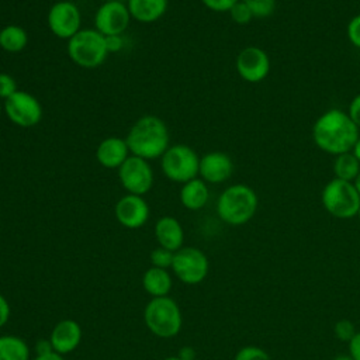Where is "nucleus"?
Masks as SVG:
<instances>
[{
    "instance_id": "10",
    "label": "nucleus",
    "mask_w": 360,
    "mask_h": 360,
    "mask_svg": "<svg viewBox=\"0 0 360 360\" xmlns=\"http://www.w3.org/2000/svg\"><path fill=\"white\" fill-rule=\"evenodd\" d=\"M49 31L59 39L69 41L82 30V13L76 3L59 0L53 3L46 15Z\"/></svg>"
},
{
    "instance_id": "12",
    "label": "nucleus",
    "mask_w": 360,
    "mask_h": 360,
    "mask_svg": "<svg viewBox=\"0 0 360 360\" xmlns=\"http://www.w3.org/2000/svg\"><path fill=\"white\" fill-rule=\"evenodd\" d=\"M129 21L131 14L127 3L120 0L104 1L94 14V28L104 37L122 35Z\"/></svg>"
},
{
    "instance_id": "1",
    "label": "nucleus",
    "mask_w": 360,
    "mask_h": 360,
    "mask_svg": "<svg viewBox=\"0 0 360 360\" xmlns=\"http://www.w3.org/2000/svg\"><path fill=\"white\" fill-rule=\"evenodd\" d=\"M359 129L347 112L330 108L315 121L312 139L321 150L338 156L353 149L360 136Z\"/></svg>"
},
{
    "instance_id": "35",
    "label": "nucleus",
    "mask_w": 360,
    "mask_h": 360,
    "mask_svg": "<svg viewBox=\"0 0 360 360\" xmlns=\"http://www.w3.org/2000/svg\"><path fill=\"white\" fill-rule=\"evenodd\" d=\"M10 314H11L10 304L7 298L3 294H0V328H3L8 322Z\"/></svg>"
},
{
    "instance_id": "24",
    "label": "nucleus",
    "mask_w": 360,
    "mask_h": 360,
    "mask_svg": "<svg viewBox=\"0 0 360 360\" xmlns=\"http://www.w3.org/2000/svg\"><path fill=\"white\" fill-rule=\"evenodd\" d=\"M359 173H360V162L352 150L335 156L333 174L336 179L353 181Z\"/></svg>"
},
{
    "instance_id": "19",
    "label": "nucleus",
    "mask_w": 360,
    "mask_h": 360,
    "mask_svg": "<svg viewBox=\"0 0 360 360\" xmlns=\"http://www.w3.org/2000/svg\"><path fill=\"white\" fill-rule=\"evenodd\" d=\"M131 18L150 24L160 20L169 7V0H127Z\"/></svg>"
},
{
    "instance_id": "11",
    "label": "nucleus",
    "mask_w": 360,
    "mask_h": 360,
    "mask_svg": "<svg viewBox=\"0 0 360 360\" xmlns=\"http://www.w3.org/2000/svg\"><path fill=\"white\" fill-rule=\"evenodd\" d=\"M4 111L7 118L21 128L35 127L42 120V105L39 100L25 90H17L4 100Z\"/></svg>"
},
{
    "instance_id": "34",
    "label": "nucleus",
    "mask_w": 360,
    "mask_h": 360,
    "mask_svg": "<svg viewBox=\"0 0 360 360\" xmlns=\"http://www.w3.org/2000/svg\"><path fill=\"white\" fill-rule=\"evenodd\" d=\"M105 45H107L108 53H114V52L121 51L124 48L122 35H108V37H105Z\"/></svg>"
},
{
    "instance_id": "42",
    "label": "nucleus",
    "mask_w": 360,
    "mask_h": 360,
    "mask_svg": "<svg viewBox=\"0 0 360 360\" xmlns=\"http://www.w3.org/2000/svg\"><path fill=\"white\" fill-rule=\"evenodd\" d=\"M333 360H353V359L350 357V354H340V356L335 357Z\"/></svg>"
},
{
    "instance_id": "44",
    "label": "nucleus",
    "mask_w": 360,
    "mask_h": 360,
    "mask_svg": "<svg viewBox=\"0 0 360 360\" xmlns=\"http://www.w3.org/2000/svg\"><path fill=\"white\" fill-rule=\"evenodd\" d=\"M357 217H359V221H360V208H359V212H357Z\"/></svg>"
},
{
    "instance_id": "15",
    "label": "nucleus",
    "mask_w": 360,
    "mask_h": 360,
    "mask_svg": "<svg viewBox=\"0 0 360 360\" xmlns=\"http://www.w3.org/2000/svg\"><path fill=\"white\" fill-rule=\"evenodd\" d=\"M233 173V162L225 152L212 150L200 158L198 176L208 184L226 181Z\"/></svg>"
},
{
    "instance_id": "41",
    "label": "nucleus",
    "mask_w": 360,
    "mask_h": 360,
    "mask_svg": "<svg viewBox=\"0 0 360 360\" xmlns=\"http://www.w3.org/2000/svg\"><path fill=\"white\" fill-rule=\"evenodd\" d=\"M353 184H354V187H356L357 193L360 194V173H359V174H357V177L353 180Z\"/></svg>"
},
{
    "instance_id": "7",
    "label": "nucleus",
    "mask_w": 360,
    "mask_h": 360,
    "mask_svg": "<svg viewBox=\"0 0 360 360\" xmlns=\"http://www.w3.org/2000/svg\"><path fill=\"white\" fill-rule=\"evenodd\" d=\"M160 169L169 180L184 184L186 181L198 177L200 156L191 146L176 143L169 146L162 155Z\"/></svg>"
},
{
    "instance_id": "20",
    "label": "nucleus",
    "mask_w": 360,
    "mask_h": 360,
    "mask_svg": "<svg viewBox=\"0 0 360 360\" xmlns=\"http://www.w3.org/2000/svg\"><path fill=\"white\" fill-rule=\"evenodd\" d=\"M179 198L184 208L190 211H198L204 208L205 204L208 202V198H210L208 184L201 177L191 179L184 184H181Z\"/></svg>"
},
{
    "instance_id": "9",
    "label": "nucleus",
    "mask_w": 360,
    "mask_h": 360,
    "mask_svg": "<svg viewBox=\"0 0 360 360\" xmlns=\"http://www.w3.org/2000/svg\"><path fill=\"white\" fill-rule=\"evenodd\" d=\"M118 180L128 194L143 197L153 187V169L149 160L129 155L118 167Z\"/></svg>"
},
{
    "instance_id": "28",
    "label": "nucleus",
    "mask_w": 360,
    "mask_h": 360,
    "mask_svg": "<svg viewBox=\"0 0 360 360\" xmlns=\"http://www.w3.org/2000/svg\"><path fill=\"white\" fill-rule=\"evenodd\" d=\"M356 328H354V323L349 319H340L335 323L333 326V333L335 336L342 340V342H346L349 343L352 340V338L356 335Z\"/></svg>"
},
{
    "instance_id": "2",
    "label": "nucleus",
    "mask_w": 360,
    "mask_h": 360,
    "mask_svg": "<svg viewBox=\"0 0 360 360\" xmlns=\"http://www.w3.org/2000/svg\"><path fill=\"white\" fill-rule=\"evenodd\" d=\"M125 141L131 155L145 160H153L162 158L170 146V134L162 118L148 114L132 124Z\"/></svg>"
},
{
    "instance_id": "14",
    "label": "nucleus",
    "mask_w": 360,
    "mask_h": 360,
    "mask_svg": "<svg viewBox=\"0 0 360 360\" xmlns=\"http://www.w3.org/2000/svg\"><path fill=\"white\" fill-rule=\"evenodd\" d=\"M149 205L142 195L128 193L122 195L114 207L117 221L128 229H138L143 226L149 219Z\"/></svg>"
},
{
    "instance_id": "4",
    "label": "nucleus",
    "mask_w": 360,
    "mask_h": 360,
    "mask_svg": "<svg viewBox=\"0 0 360 360\" xmlns=\"http://www.w3.org/2000/svg\"><path fill=\"white\" fill-rule=\"evenodd\" d=\"M66 51L70 60L84 69L101 66L108 56L105 37L96 28H82L68 41Z\"/></svg>"
},
{
    "instance_id": "27",
    "label": "nucleus",
    "mask_w": 360,
    "mask_h": 360,
    "mask_svg": "<svg viewBox=\"0 0 360 360\" xmlns=\"http://www.w3.org/2000/svg\"><path fill=\"white\" fill-rule=\"evenodd\" d=\"M233 360H271V357L259 346H243L236 352Z\"/></svg>"
},
{
    "instance_id": "30",
    "label": "nucleus",
    "mask_w": 360,
    "mask_h": 360,
    "mask_svg": "<svg viewBox=\"0 0 360 360\" xmlns=\"http://www.w3.org/2000/svg\"><path fill=\"white\" fill-rule=\"evenodd\" d=\"M18 90L15 79L4 72H0V100H7Z\"/></svg>"
},
{
    "instance_id": "8",
    "label": "nucleus",
    "mask_w": 360,
    "mask_h": 360,
    "mask_svg": "<svg viewBox=\"0 0 360 360\" xmlns=\"http://www.w3.org/2000/svg\"><path fill=\"white\" fill-rule=\"evenodd\" d=\"M172 270L184 284L195 285L205 280L210 270L207 255L194 246H183L174 252Z\"/></svg>"
},
{
    "instance_id": "23",
    "label": "nucleus",
    "mask_w": 360,
    "mask_h": 360,
    "mask_svg": "<svg viewBox=\"0 0 360 360\" xmlns=\"http://www.w3.org/2000/svg\"><path fill=\"white\" fill-rule=\"evenodd\" d=\"M30 347L27 342L14 335L0 336V360H30Z\"/></svg>"
},
{
    "instance_id": "38",
    "label": "nucleus",
    "mask_w": 360,
    "mask_h": 360,
    "mask_svg": "<svg viewBox=\"0 0 360 360\" xmlns=\"http://www.w3.org/2000/svg\"><path fill=\"white\" fill-rule=\"evenodd\" d=\"M177 356H179L181 360H194L195 356H197V353H195V350H194L193 347L184 346V347L180 349V352H179Z\"/></svg>"
},
{
    "instance_id": "16",
    "label": "nucleus",
    "mask_w": 360,
    "mask_h": 360,
    "mask_svg": "<svg viewBox=\"0 0 360 360\" xmlns=\"http://www.w3.org/2000/svg\"><path fill=\"white\" fill-rule=\"evenodd\" d=\"M82 326L73 319L59 321L51 330V345L53 350L62 356L72 353L82 342Z\"/></svg>"
},
{
    "instance_id": "17",
    "label": "nucleus",
    "mask_w": 360,
    "mask_h": 360,
    "mask_svg": "<svg viewBox=\"0 0 360 360\" xmlns=\"http://www.w3.org/2000/svg\"><path fill=\"white\" fill-rule=\"evenodd\" d=\"M131 155L125 138L107 136L96 148V159L105 169H117Z\"/></svg>"
},
{
    "instance_id": "26",
    "label": "nucleus",
    "mask_w": 360,
    "mask_h": 360,
    "mask_svg": "<svg viewBox=\"0 0 360 360\" xmlns=\"http://www.w3.org/2000/svg\"><path fill=\"white\" fill-rule=\"evenodd\" d=\"M173 257H174V252L158 246L150 252V264L153 267H159V269H172V263H173Z\"/></svg>"
},
{
    "instance_id": "31",
    "label": "nucleus",
    "mask_w": 360,
    "mask_h": 360,
    "mask_svg": "<svg viewBox=\"0 0 360 360\" xmlns=\"http://www.w3.org/2000/svg\"><path fill=\"white\" fill-rule=\"evenodd\" d=\"M239 0H201V3L211 11H215V13H225L229 10L238 3Z\"/></svg>"
},
{
    "instance_id": "18",
    "label": "nucleus",
    "mask_w": 360,
    "mask_h": 360,
    "mask_svg": "<svg viewBox=\"0 0 360 360\" xmlns=\"http://www.w3.org/2000/svg\"><path fill=\"white\" fill-rule=\"evenodd\" d=\"M155 236L159 246L177 252L184 243V229L179 219L170 215L160 217L155 224Z\"/></svg>"
},
{
    "instance_id": "22",
    "label": "nucleus",
    "mask_w": 360,
    "mask_h": 360,
    "mask_svg": "<svg viewBox=\"0 0 360 360\" xmlns=\"http://www.w3.org/2000/svg\"><path fill=\"white\" fill-rule=\"evenodd\" d=\"M28 45L27 31L17 24L4 25L0 30V48L8 53H18Z\"/></svg>"
},
{
    "instance_id": "29",
    "label": "nucleus",
    "mask_w": 360,
    "mask_h": 360,
    "mask_svg": "<svg viewBox=\"0 0 360 360\" xmlns=\"http://www.w3.org/2000/svg\"><path fill=\"white\" fill-rule=\"evenodd\" d=\"M229 15H231V18H232L233 22L240 24V25L248 24V22H250V21L253 20V15H252L250 10H249V7L246 6V3H245L243 0H239V1L229 10Z\"/></svg>"
},
{
    "instance_id": "39",
    "label": "nucleus",
    "mask_w": 360,
    "mask_h": 360,
    "mask_svg": "<svg viewBox=\"0 0 360 360\" xmlns=\"http://www.w3.org/2000/svg\"><path fill=\"white\" fill-rule=\"evenodd\" d=\"M32 360H65V359H63L62 354H59L53 350V352H49V353H45V354H38Z\"/></svg>"
},
{
    "instance_id": "36",
    "label": "nucleus",
    "mask_w": 360,
    "mask_h": 360,
    "mask_svg": "<svg viewBox=\"0 0 360 360\" xmlns=\"http://www.w3.org/2000/svg\"><path fill=\"white\" fill-rule=\"evenodd\" d=\"M349 354L353 360H360V332H356L349 342Z\"/></svg>"
},
{
    "instance_id": "32",
    "label": "nucleus",
    "mask_w": 360,
    "mask_h": 360,
    "mask_svg": "<svg viewBox=\"0 0 360 360\" xmlns=\"http://www.w3.org/2000/svg\"><path fill=\"white\" fill-rule=\"evenodd\" d=\"M347 38L349 41L360 49V14L352 17L347 24Z\"/></svg>"
},
{
    "instance_id": "3",
    "label": "nucleus",
    "mask_w": 360,
    "mask_h": 360,
    "mask_svg": "<svg viewBox=\"0 0 360 360\" xmlns=\"http://www.w3.org/2000/svg\"><path fill=\"white\" fill-rule=\"evenodd\" d=\"M259 207L256 191L248 184H232L218 197L217 214L228 225L239 226L249 222Z\"/></svg>"
},
{
    "instance_id": "6",
    "label": "nucleus",
    "mask_w": 360,
    "mask_h": 360,
    "mask_svg": "<svg viewBox=\"0 0 360 360\" xmlns=\"http://www.w3.org/2000/svg\"><path fill=\"white\" fill-rule=\"evenodd\" d=\"M321 201L326 212L339 219L357 217L360 208V194L353 181L332 179L322 190Z\"/></svg>"
},
{
    "instance_id": "5",
    "label": "nucleus",
    "mask_w": 360,
    "mask_h": 360,
    "mask_svg": "<svg viewBox=\"0 0 360 360\" xmlns=\"http://www.w3.org/2000/svg\"><path fill=\"white\" fill-rule=\"evenodd\" d=\"M143 321L155 336L163 339L176 336L183 325L180 307L169 295L152 298L143 309Z\"/></svg>"
},
{
    "instance_id": "40",
    "label": "nucleus",
    "mask_w": 360,
    "mask_h": 360,
    "mask_svg": "<svg viewBox=\"0 0 360 360\" xmlns=\"http://www.w3.org/2000/svg\"><path fill=\"white\" fill-rule=\"evenodd\" d=\"M352 152L354 153V156L359 159V162H360V136H359V139H357V142H356V145L353 146V149H352Z\"/></svg>"
},
{
    "instance_id": "33",
    "label": "nucleus",
    "mask_w": 360,
    "mask_h": 360,
    "mask_svg": "<svg viewBox=\"0 0 360 360\" xmlns=\"http://www.w3.org/2000/svg\"><path fill=\"white\" fill-rule=\"evenodd\" d=\"M349 117L352 118V121L360 128V93L356 94L350 104H349V111H347Z\"/></svg>"
},
{
    "instance_id": "37",
    "label": "nucleus",
    "mask_w": 360,
    "mask_h": 360,
    "mask_svg": "<svg viewBox=\"0 0 360 360\" xmlns=\"http://www.w3.org/2000/svg\"><path fill=\"white\" fill-rule=\"evenodd\" d=\"M49 352H53V347H52L49 339H41V340H38L35 343V353H37V356L38 354H45V353H49Z\"/></svg>"
},
{
    "instance_id": "25",
    "label": "nucleus",
    "mask_w": 360,
    "mask_h": 360,
    "mask_svg": "<svg viewBox=\"0 0 360 360\" xmlns=\"http://www.w3.org/2000/svg\"><path fill=\"white\" fill-rule=\"evenodd\" d=\"M253 18H267L276 10V0H243Z\"/></svg>"
},
{
    "instance_id": "13",
    "label": "nucleus",
    "mask_w": 360,
    "mask_h": 360,
    "mask_svg": "<svg viewBox=\"0 0 360 360\" xmlns=\"http://www.w3.org/2000/svg\"><path fill=\"white\" fill-rule=\"evenodd\" d=\"M238 75L249 83H259L270 73V58L259 46L243 48L235 60Z\"/></svg>"
},
{
    "instance_id": "21",
    "label": "nucleus",
    "mask_w": 360,
    "mask_h": 360,
    "mask_svg": "<svg viewBox=\"0 0 360 360\" xmlns=\"http://www.w3.org/2000/svg\"><path fill=\"white\" fill-rule=\"evenodd\" d=\"M172 285L173 280L166 269L150 266L142 276V287L152 298L169 295Z\"/></svg>"
},
{
    "instance_id": "43",
    "label": "nucleus",
    "mask_w": 360,
    "mask_h": 360,
    "mask_svg": "<svg viewBox=\"0 0 360 360\" xmlns=\"http://www.w3.org/2000/svg\"><path fill=\"white\" fill-rule=\"evenodd\" d=\"M162 360H181L179 356H169V357H165Z\"/></svg>"
}]
</instances>
